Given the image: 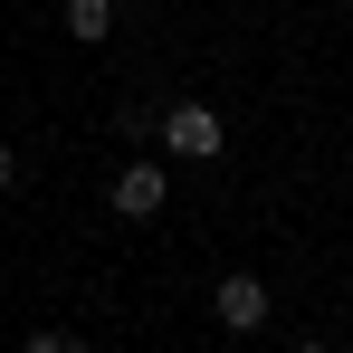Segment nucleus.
Returning <instances> with one entry per match:
<instances>
[{"label":"nucleus","instance_id":"obj_7","mask_svg":"<svg viewBox=\"0 0 353 353\" xmlns=\"http://www.w3.org/2000/svg\"><path fill=\"white\" fill-rule=\"evenodd\" d=\"M296 353H334V344H315V334H305V344H296Z\"/></svg>","mask_w":353,"mask_h":353},{"label":"nucleus","instance_id":"obj_4","mask_svg":"<svg viewBox=\"0 0 353 353\" xmlns=\"http://www.w3.org/2000/svg\"><path fill=\"white\" fill-rule=\"evenodd\" d=\"M67 39H77V48L115 39V0H67Z\"/></svg>","mask_w":353,"mask_h":353},{"label":"nucleus","instance_id":"obj_5","mask_svg":"<svg viewBox=\"0 0 353 353\" xmlns=\"http://www.w3.org/2000/svg\"><path fill=\"white\" fill-rule=\"evenodd\" d=\"M19 353H96V344H86V334H29Z\"/></svg>","mask_w":353,"mask_h":353},{"label":"nucleus","instance_id":"obj_3","mask_svg":"<svg viewBox=\"0 0 353 353\" xmlns=\"http://www.w3.org/2000/svg\"><path fill=\"white\" fill-rule=\"evenodd\" d=\"M210 315H220L230 334H258V325H268V287H258V277H220V296H210Z\"/></svg>","mask_w":353,"mask_h":353},{"label":"nucleus","instance_id":"obj_2","mask_svg":"<svg viewBox=\"0 0 353 353\" xmlns=\"http://www.w3.org/2000/svg\"><path fill=\"white\" fill-rule=\"evenodd\" d=\"M163 191H172V181H163V163H124V172L105 181V201H115L124 220H153V210H163Z\"/></svg>","mask_w":353,"mask_h":353},{"label":"nucleus","instance_id":"obj_1","mask_svg":"<svg viewBox=\"0 0 353 353\" xmlns=\"http://www.w3.org/2000/svg\"><path fill=\"white\" fill-rule=\"evenodd\" d=\"M163 143H172L181 163H210V153L230 143V124H220V105H172V115H163Z\"/></svg>","mask_w":353,"mask_h":353},{"label":"nucleus","instance_id":"obj_6","mask_svg":"<svg viewBox=\"0 0 353 353\" xmlns=\"http://www.w3.org/2000/svg\"><path fill=\"white\" fill-rule=\"evenodd\" d=\"M10 181H19V153H10V143H0V191H10Z\"/></svg>","mask_w":353,"mask_h":353}]
</instances>
